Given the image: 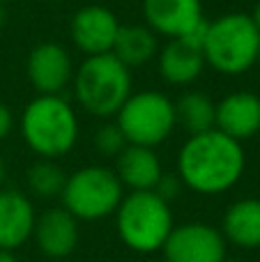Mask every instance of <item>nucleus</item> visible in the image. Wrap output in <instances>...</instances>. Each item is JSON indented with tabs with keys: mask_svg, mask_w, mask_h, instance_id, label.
<instances>
[{
	"mask_svg": "<svg viewBox=\"0 0 260 262\" xmlns=\"http://www.w3.org/2000/svg\"><path fill=\"white\" fill-rule=\"evenodd\" d=\"M242 143L219 129L189 136L178 154V177L187 189L203 195H219L233 189L244 172Z\"/></svg>",
	"mask_w": 260,
	"mask_h": 262,
	"instance_id": "f257e3e1",
	"label": "nucleus"
},
{
	"mask_svg": "<svg viewBox=\"0 0 260 262\" xmlns=\"http://www.w3.org/2000/svg\"><path fill=\"white\" fill-rule=\"evenodd\" d=\"M21 134L37 157L60 159L76 145L78 120L64 97L39 95L23 111Z\"/></svg>",
	"mask_w": 260,
	"mask_h": 262,
	"instance_id": "f03ea898",
	"label": "nucleus"
},
{
	"mask_svg": "<svg viewBox=\"0 0 260 262\" xmlns=\"http://www.w3.org/2000/svg\"><path fill=\"white\" fill-rule=\"evenodd\" d=\"M260 30L251 14H224L207 21L203 35V55L212 69L228 76L244 74L258 62Z\"/></svg>",
	"mask_w": 260,
	"mask_h": 262,
	"instance_id": "7ed1b4c3",
	"label": "nucleus"
},
{
	"mask_svg": "<svg viewBox=\"0 0 260 262\" xmlns=\"http://www.w3.org/2000/svg\"><path fill=\"white\" fill-rule=\"evenodd\" d=\"M118 235L136 253L161 251L170 230H173V212L155 191H132L120 200L115 209Z\"/></svg>",
	"mask_w": 260,
	"mask_h": 262,
	"instance_id": "20e7f679",
	"label": "nucleus"
},
{
	"mask_svg": "<svg viewBox=\"0 0 260 262\" xmlns=\"http://www.w3.org/2000/svg\"><path fill=\"white\" fill-rule=\"evenodd\" d=\"M76 99L90 115L113 118L132 95V74L113 53L88 55L74 76Z\"/></svg>",
	"mask_w": 260,
	"mask_h": 262,
	"instance_id": "39448f33",
	"label": "nucleus"
},
{
	"mask_svg": "<svg viewBox=\"0 0 260 262\" xmlns=\"http://www.w3.org/2000/svg\"><path fill=\"white\" fill-rule=\"evenodd\" d=\"M124 186L115 170L101 166H85L67 177L60 193L62 205L78 221H97L118 209L124 198Z\"/></svg>",
	"mask_w": 260,
	"mask_h": 262,
	"instance_id": "423d86ee",
	"label": "nucleus"
},
{
	"mask_svg": "<svg viewBox=\"0 0 260 262\" xmlns=\"http://www.w3.org/2000/svg\"><path fill=\"white\" fill-rule=\"evenodd\" d=\"M115 118V124L124 134L127 143L143 147H157L178 127L175 104L157 90H143L136 95L132 92Z\"/></svg>",
	"mask_w": 260,
	"mask_h": 262,
	"instance_id": "0eeeda50",
	"label": "nucleus"
},
{
	"mask_svg": "<svg viewBox=\"0 0 260 262\" xmlns=\"http://www.w3.org/2000/svg\"><path fill=\"white\" fill-rule=\"evenodd\" d=\"M161 251L166 262H224L226 237L214 226L191 221L175 226Z\"/></svg>",
	"mask_w": 260,
	"mask_h": 262,
	"instance_id": "6e6552de",
	"label": "nucleus"
},
{
	"mask_svg": "<svg viewBox=\"0 0 260 262\" xmlns=\"http://www.w3.org/2000/svg\"><path fill=\"white\" fill-rule=\"evenodd\" d=\"M143 16L152 32L166 35L168 39L205 35V16L201 0H143Z\"/></svg>",
	"mask_w": 260,
	"mask_h": 262,
	"instance_id": "1a4fd4ad",
	"label": "nucleus"
},
{
	"mask_svg": "<svg viewBox=\"0 0 260 262\" xmlns=\"http://www.w3.org/2000/svg\"><path fill=\"white\" fill-rule=\"evenodd\" d=\"M28 78L39 95H60L74 78L72 55L55 41L37 44L28 55Z\"/></svg>",
	"mask_w": 260,
	"mask_h": 262,
	"instance_id": "9d476101",
	"label": "nucleus"
},
{
	"mask_svg": "<svg viewBox=\"0 0 260 262\" xmlns=\"http://www.w3.org/2000/svg\"><path fill=\"white\" fill-rule=\"evenodd\" d=\"M118 30V16L101 5H88V7L78 9L72 18V28H69L74 44L85 55L111 53Z\"/></svg>",
	"mask_w": 260,
	"mask_h": 262,
	"instance_id": "9b49d317",
	"label": "nucleus"
},
{
	"mask_svg": "<svg viewBox=\"0 0 260 262\" xmlns=\"http://www.w3.org/2000/svg\"><path fill=\"white\" fill-rule=\"evenodd\" d=\"M214 129L235 140H249L260 131V97L249 90L230 92L216 104Z\"/></svg>",
	"mask_w": 260,
	"mask_h": 262,
	"instance_id": "f8f14e48",
	"label": "nucleus"
},
{
	"mask_svg": "<svg viewBox=\"0 0 260 262\" xmlns=\"http://www.w3.org/2000/svg\"><path fill=\"white\" fill-rule=\"evenodd\" d=\"M205 67L203 41L193 37L170 39L159 53V74L170 85H189Z\"/></svg>",
	"mask_w": 260,
	"mask_h": 262,
	"instance_id": "ddd939ff",
	"label": "nucleus"
},
{
	"mask_svg": "<svg viewBox=\"0 0 260 262\" xmlns=\"http://www.w3.org/2000/svg\"><path fill=\"white\" fill-rule=\"evenodd\" d=\"M32 235L44 255L53 260L67 258L78 244V219L72 216L64 207L46 209L35 221Z\"/></svg>",
	"mask_w": 260,
	"mask_h": 262,
	"instance_id": "4468645a",
	"label": "nucleus"
},
{
	"mask_svg": "<svg viewBox=\"0 0 260 262\" xmlns=\"http://www.w3.org/2000/svg\"><path fill=\"white\" fill-rule=\"evenodd\" d=\"M37 214L23 193L0 189V249L14 251L26 244L35 230Z\"/></svg>",
	"mask_w": 260,
	"mask_h": 262,
	"instance_id": "2eb2a0df",
	"label": "nucleus"
},
{
	"mask_svg": "<svg viewBox=\"0 0 260 262\" xmlns=\"http://www.w3.org/2000/svg\"><path fill=\"white\" fill-rule=\"evenodd\" d=\"M115 175L122 186L132 191H155L161 180V161L152 147L143 145H127L115 157Z\"/></svg>",
	"mask_w": 260,
	"mask_h": 262,
	"instance_id": "dca6fc26",
	"label": "nucleus"
},
{
	"mask_svg": "<svg viewBox=\"0 0 260 262\" xmlns=\"http://www.w3.org/2000/svg\"><path fill=\"white\" fill-rule=\"evenodd\" d=\"M221 232L240 249H260V198H242L230 205Z\"/></svg>",
	"mask_w": 260,
	"mask_h": 262,
	"instance_id": "f3484780",
	"label": "nucleus"
},
{
	"mask_svg": "<svg viewBox=\"0 0 260 262\" xmlns=\"http://www.w3.org/2000/svg\"><path fill=\"white\" fill-rule=\"evenodd\" d=\"M111 53L129 69L141 67L157 53V32L147 26H120Z\"/></svg>",
	"mask_w": 260,
	"mask_h": 262,
	"instance_id": "a211bd4d",
	"label": "nucleus"
},
{
	"mask_svg": "<svg viewBox=\"0 0 260 262\" xmlns=\"http://www.w3.org/2000/svg\"><path fill=\"white\" fill-rule=\"evenodd\" d=\"M214 120L216 104L203 92H187L175 101V124H180L189 136L214 129Z\"/></svg>",
	"mask_w": 260,
	"mask_h": 262,
	"instance_id": "6ab92c4d",
	"label": "nucleus"
},
{
	"mask_svg": "<svg viewBox=\"0 0 260 262\" xmlns=\"http://www.w3.org/2000/svg\"><path fill=\"white\" fill-rule=\"evenodd\" d=\"M67 175L53 163V159H39L28 170V186L39 198H55L62 193Z\"/></svg>",
	"mask_w": 260,
	"mask_h": 262,
	"instance_id": "aec40b11",
	"label": "nucleus"
},
{
	"mask_svg": "<svg viewBox=\"0 0 260 262\" xmlns=\"http://www.w3.org/2000/svg\"><path fill=\"white\" fill-rule=\"evenodd\" d=\"M127 145H129L127 138H124V134L120 131V127L115 122L101 124L95 134V147L99 149V154H104V157H118Z\"/></svg>",
	"mask_w": 260,
	"mask_h": 262,
	"instance_id": "412c9836",
	"label": "nucleus"
},
{
	"mask_svg": "<svg viewBox=\"0 0 260 262\" xmlns=\"http://www.w3.org/2000/svg\"><path fill=\"white\" fill-rule=\"evenodd\" d=\"M182 180L180 177H175V175H161V180L157 182V186H155V193H159L161 198L166 200V203H170L173 198H178L180 195V191H182Z\"/></svg>",
	"mask_w": 260,
	"mask_h": 262,
	"instance_id": "4be33fe9",
	"label": "nucleus"
},
{
	"mask_svg": "<svg viewBox=\"0 0 260 262\" xmlns=\"http://www.w3.org/2000/svg\"><path fill=\"white\" fill-rule=\"evenodd\" d=\"M14 129V115L5 104H0V140H5Z\"/></svg>",
	"mask_w": 260,
	"mask_h": 262,
	"instance_id": "5701e85b",
	"label": "nucleus"
},
{
	"mask_svg": "<svg viewBox=\"0 0 260 262\" xmlns=\"http://www.w3.org/2000/svg\"><path fill=\"white\" fill-rule=\"evenodd\" d=\"M0 262H18V260H16V255H14L12 251L0 249Z\"/></svg>",
	"mask_w": 260,
	"mask_h": 262,
	"instance_id": "b1692460",
	"label": "nucleus"
},
{
	"mask_svg": "<svg viewBox=\"0 0 260 262\" xmlns=\"http://www.w3.org/2000/svg\"><path fill=\"white\" fill-rule=\"evenodd\" d=\"M251 18H253V23H256V28L260 30V0L256 3V7H253V14H251Z\"/></svg>",
	"mask_w": 260,
	"mask_h": 262,
	"instance_id": "393cba45",
	"label": "nucleus"
},
{
	"mask_svg": "<svg viewBox=\"0 0 260 262\" xmlns=\"http://www.w3.org/2000/svg\"><path fill=\"white\" fill-rule=\"evenodd\" d=\"M5 21H7V12H5V5L0 3V30L5 28Z\"/></svg>",
	"mask_w": 260,
	"mask_h": 262,
	"instance_id": "a878e982",
	"label": "nucleus"
},
{
	"mask_svg": "<svg viewBox=\"0 0 260 262\" xmlns=\"http://www.w3.org/2000/svg\"><path fill=\"white\" fill-rule=\"evenodd\" d=\"M3 182H5V161L0 159V189H3Z\"/></svg>",
	"mask_w": 260,
	"mask_h": 262,
	"instance_id": "bb28decb",
	"label": "nucleus"
},
{
	"mask_svg": "<svg viewBox=\"0 0 260 262\" xmlns=\"http://www.w3.org/2000/svg\"><path fill=\"white\" fill-rule=\"evenodd\" d=\"M224 262H242V260H224Z\"/></svg>",
	"mask_w": 260,
	"mask_h": 262,
	"instance_id": "cd10ccee",
	"label": "nucleus"
},
{
	"mask_svg": "<svg viewBox=\"0 0 260 262\" xmlns=\"http://www.w3.org/2000/svg\"><path fill=\"white\" fill-rule=\"evenodd\" d=\"M256 64H258V67H260V53H258V62H256Z\"/></svg>",
	"mask_w": 260,
	"mask_h": 262,
	"instance_id": "c85d7f7f",
	"label": "nucleus"
},
{
	"mask_svg": "<svg viewBox=\"0 0 260 262\" xmlns=\"http://www.w3.org/2000/svg\"><path fill=\"white\" fill-rule=\"evenodd\" d=\"M0 3H7V0H0Z\"/></svg>",
	"mask_w": 260,
	"mask_h": 262,
	"instance_id": "c756f323",
	"label": "nucleus"
}]
</instances>
